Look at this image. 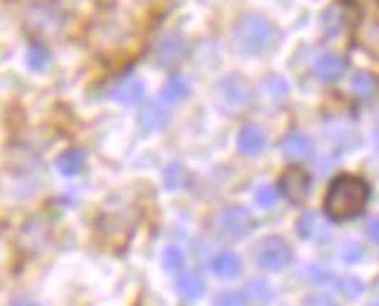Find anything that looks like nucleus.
Segmentation results:
<instances>
[{
  "label": "nucleus",
  "instance_id": "obj_18",
  "mask_svg": "<svg viewBox=\"0 0 379 306\" xmlns=\"http://www.w3.org/2000/svg\"><path fill=\"white\" fill-rule=\"evenodd\" d=\"M351 90H353V96H359V99H370V96L379 90V78L370 75V72H356L353 81H351Z\"/></svg>",
  "mask_w": 379,
  "mask_h": 306
},
{
  "label": "nucleus",
  "instance_id": "obj_20",
  "mask_svg": "<svg viewBox=\"0 0 379 306\" xmlns=\"http://www.w3.org/2000/svg\"><path fill=\"white\" fill-rule=\"evenodd\" d=\"M264 90H267L269 99L284 102V99L289 96V84H287L281 75H269V78H264Z\"/></svg>",
  "mask_w": 379,
  "mask_h": 306
},
{
  "label": "nucleus",
  "instance_id": "obj_28",
  "mask_svg": "<svg viewBox=\"0 0 379 306\" xmlns=\"http://www.w3.org/2000/svg\"><path fill=\"white\" fill-rule=\"evenodd\" d=\"M342 257H348V260H362V248H359L356 243H348V246H342Z\"/></svg>",
  "mask_w": 379,
  "mask_h": 306
},
{
  "label": "nucleus",
  "instance_id": "obj_11",
  "mask_svg": "<svg viewBox=\"0 0 379 306\" xmlns=\"http://www.w3.org/2000/svg\"><path fill=\"white\" fill-rule=\"evenodd\" d=\"M183 55V40L177 38V35H165V38H159L156 40V47H154V58L159 61V64H174L177 58Z\"/></svg>",
  "mask_w": 379,
  "mask_h": 306
},
{
  "label": "nucleus",
  "instance_id": "obj_3",
  "mask_svg": "<svg viewBox=\"0 0 379 306\" xmlns=\"http://www.w3.org/2000/svg\"><path fill=\"white\" fill-rule=\"evenodd\" d=\"M215 231L220 237H229V240H240L252 231V217L246 208L240 205H229L223 211L215 214Z\"/></svg>",
  "mask_w": 379,
  "mask_h": 306
},
{
  "label": "nucleus",
  "instance_id": "obj_30",
  "mask_svg": "<svg viewBox=\"0 0 379 306\" xmlns=\"http://www.w3.org/2000/svg\"><path fill=\"white\" fill-rule=\"evenodd\" d=\"M304 306H336V303L330 297H324V295H313V297H307Z\"/></svg>",
  "mask_w": 379,
  "mask_h": 306
},
{
  "label": "nucleus",
  "instance_id": "obj_31",
  "mask_svg": "<svg viewBox=\"0 0 379 306\" xmlns=\"http://www.w3.org/2000/svg\"><path fill=\"white\" fill-rule=\"evenodd\" d=\"M368 234H370V240L379 243V217H373V220L368 223Z\"/></svg>",
  "mask_w": 379,
  "mask_h": 306
},
{
  "label": "nucleus",
  "instance_id": "obj_16",
  "mask_svg": "<svg viewBox=\"0 0 379 306\" xmlns=\"http://www.w3.org/2000/svg\"><path fill=\"white\" fill-rule=\"evenodd\" d=\"M188 93H191L188 81L171 78V81H165V87H162V102H165V104H180V102L188 99Z\"/></svg>",
  "mask_w": 379,
  "mask_h": 306
},
{
  "label": "nucleus",
  "instance_id": "obj_9",
  "mask_svg": "<svg viewBox=\"0 0 379 306\" xmlns=\"http://www.w3.org/2000/svg\"><path fill=\"white\" fill-rule=\"evenodd\" d=\"M351 4L348 0H339V4H333L327 12H324V18H321V23H324V32L327 35H339V32H345L348 29V23H351Z\"/></svg>",
  "mask_w": 379,
  "mask_h": 306
},
{
  "label": "nucleus",
  "instance_id": "obj_19",
  "mask_svg": "<svg viewBox=\"0 0 379 306\" xmlns=\"http://www.w3.org/2000/svg\"><path fill=\"white\" fill-rule=\"evenodd\" d=\"M165 188H171V191H180V188H186V182H188V173H186V168L180 165V162H171L165 168Z\"/></svg>",
  "mask_w": 379,
  "mask_h": 306
},
{
  "label": "nucleus",
  "instance_id": "obj_7",
  "mask_svg": "<svg viewBox=\"0 0 379 306\" xmlns=\"http://www.w3.org/2000/svg\"><path fill=\"white\" fill-rule=\"evenodd\" d=\"M281 151H284V156L292 159V162H304V159L313 156V142H310L307 133H301V130H292V133H287Z\"/></svg>",
  "mask_w": 379,
  "mask_h": 306
},
{
  "label": "nucleus",
  "instance_id": "obj_14",
  "mask_svg": "<svg viewBox=\"0 0 379 306\" xmlns=\"http://www.w3.org/2000/svg\"><path fill=\"white\" fill-rule=\"evenodd\" d=\"M58 173L61 177H78V173L84 170V153L81 151H75V148H70V151H64L61 156H58Z\"/></svg>",
  "mask_w": 379,
  "mask_h": 306
},
{
  "label": "nucleus",
  "instance_id": "obj_23",
  "mask_svg": "<svg viewBox=\"0 0 379 306\" xmlns=\"http://www.w3.org/2000/svg\"><path fill=\"white\" fill-rule=\"evenodd\" d=\"M26 61H29L32 70H47V64H50V53H47V47L35 43V47L29 50V55H26Z\"/></svg>",
  "mask_w": 379,
  "mask_h": 306
},
{
  "label": "nucleus",
  "instance_id": "obj_1",
  "mask_svg": "<svg viewBox=\"0 0 379 306\" xmlns=\"http://www.w3.org/2000/svg\"><path fill=\"white\" fill-rule=\"evenodd\" d=\"M368 197H370V188L365 180L353 177V173H342V177H336L327 188L324 211L330 220H351V217L365 211Z\"/></svg>",
  "mask_w": 379,
  "mask_h": 306
},
{
  "label": "nucleus",
  "instance_id": "obj_21",
  "mask_svg": "<svg viewBox=\"0 0 379 306\" xmlns=\"http://www.w3.org/2000/svg\"><path fill=\"white\" fill-rule=\"evenodd\" d=\"M165 269L168 272H183V266H186V254H183V248H177V246H171L165 251Z\"/></svg>",
  "mask_w": 379,
  "mask_h": 306
},
{
  "label": "nucleus",
  "instance_id": "obj_17",
  "mask_svg": "<svg viewBox=\"0 0 379 306\" xmlns=\"http://www.w3.org/2000/svg\"><path fill=\"white\" fill-rule=\"evenodd\" d=\"M177 292H180L186 300H200V297L205 295V283H203L200 275H180Z\"/></svg>",
  "mask_w": 379,
  "mask_h": 306
},
{
  "label": "nucleus",
  "instance_id": "obj_26",
  "mask_svg": "<svg viewBox=\"0 0 379 306\" xmlns=\"http://www.w3.org/2000/svg\"><path fill=\"white\" fill-rule=\"evenodd\" d=\"M215 306H246V295L243 292H223L215 300Z\"/></svg>",
  "mask_w": 379,
  "mask_h": 306
},
{
  "label": "nucleus",
  "instance_id": "obj_5",
  "mask_svg": "<svg viewBox=\"0 0 379 306\" xmlns=\"http://www.w3.org/2000/svg\"><path fill=\"white\" fill-rule=\"evenodd\" d=\"M281 194L289 200V202H304V197L310 194V177L301 170V168H289L284 177H281Z\"/></svg>",
  "mask_w": 379,
  "mask_h": 306
},
{
  "label": "nucleus",
  "instance_id": "obj_4",
  "mask_svg": "<svg viewBox=\"0 0 379 306\" xmlns=\"http://www.w3.org/2000/svg\"><path fill=\"white\" fill-rule=\"evenodd\" d=\"M289 260H292V248L287 240L281 237H267L258 243V263L261 269L267 272H281L289 266Z\"/></svg>",
  "mask_w": 379,
  "mask_h": 306
},
{
  "label": "nucleus",
  "instance_id": "obj_10",
  "mask_svg": "<svg viewBox=\"0 0 379 306\" xmlns=\"http://www.w3.org/2000/svg\"><path fill=\"white\" fill-rule=\"evenodd\" d=\"M345 70H348V64H345V58H339V55H321V58L316 61V78L324 81V84L339 81V78L345 75Z\"/></svg>",
  "mask_w": 379,
  "mask_h": 306
},
{
  "label": "nucleus",
  "instance_id": "obj_22",
  "mask_svg": "<svg viewBox=\"0 0 379 306\" xmlns=\"http://www.w3.org/2000/svg\"><path fill=\"white\" fill-rule=\"evenodd\" d=\"M246 295H249L252 300H255V303H267V300L272 297V289H269L267 280H252L249 289H246Z\"/></svg>",
  "mask_w": 379,
  "mask_h": 306
},
{
  "label": "nucleus",
  "instance_id": "obj_8",
  "mask_svg": "<svg viewBox=\"0 0 379 306\" xmlns=\"http://www.w3.org/2000/svg\"><path fill=\"white\" fill-rule=\"evenodd\" d=\"M218 90H220L223 104H229V107H240V104L249 102V87H246V81H243L240 75H229V78H223Z\"/></svg>",
  "mask_w": 379,
  "mask_h": 306
},
{
  "label": "nucleus",
  "instance_id": "obj_13",
  "mask_svg": "<svg viewBox=\"0 0 379 306\" xmlns=\"http://www.w3.org/2000/svg\"><path fill=\"white\" fill-rule=\"evenodd\" d=\"M113 99L122 102V104H139L145 99V87H142V81L128 78V81H122L113 90Z\"/></svg>",
  "mask_w": 379,
  "mask_h": 306
},
{
  "label": "nucleus",
  "instance_id": "obj_24",
  "mask_svg": "<svg viewBox=\"0 0 379 306\" xmlns=\"http://www.w3.org/2000/svg\"><path fill=\"white\" fill-rule=\"evenodd\" d=\"M255 202H258V208H275V202H278V188H275V185H261V188L255 191Z\"/></svg>",
  "mask_w": 379,
  "mask_h": 306
},
{
  "label": "nucleus",
  "instance_id": "obj_15",
  "mask_svg": "<svg viewBox=\"0 0 379 306\" xmlns=\"http://www.w3.org/2000/svg\"><path fill=\"white\" fill-rule=\"evenodd\" d=\"M165 124H168V113H165L159 104L145 107L142 116H139V127L145 130V133H156V130H162Z\"/></svg>",
  "mask_w": 379,
  "mask_h": 306
},
{
  "label": "nucleus",
  "instance_id": "obj_25",
  "mask_svg": "<svg viewBox=\"0 0 379 306\" xmlns=\"http://www.w3.org/2000/svg\"><path fill=\"white\" fill-rule=\"evenodd\" d=\"M336 289H339L345 297H359L362 295V283L359 280H353V278H342V280H336Z\"/></svg>",
  "mask_w": 379,
  "mask_h": 306
},
{
  "label": "nucleus",
  "instance_id": "obj_6",
  "mask_svg": "<svg viewBox=\"0 0 379 306\" xmlns=\"http://www.w3.org/2000/svg\"><path fill=\"white\" fill-rule=\"evenodd\" d=\"M237 151L243 156H261L267 151V133L258 124H246L237 133Z\"/></svg>",
  "mask_w": 379,
  "mask_h": 306
},
{
  "label": "nucleus",
  "instance_id": "obj_2",
  "mask_svg": "<svg viewBox=\"0 0 379 306\" xmlns=\"http://www.w3.org/2000/svg\"><path fill=\"white\" fill-rule=\"evenodd\" d=\"M235 38H237V47L246 53V55H261L267 53L272 43L278 40V29L272 21H267L264 15L258 12H249L237 21V29H235Z\"/></svg>",
  "mask_w": 379,
  "mask_h": 306
},
{
  "label": "nucleus",
  "instance_id": "obj_29",
  "mask_svg": "<svg viewBox=\"0 0 379 306\" xmlns=\"http://www.w3.org/2000/svg\"><path fill=\"white\" fill-rule=\"evenodd\" d=\"M310 275H313L310 280H316V283H330V278H333L327 269H319V266H313V269H310Z\"/></svg>",
  "mask_w": 379,
  "mask_h": 306
},
{
  "label": "nucleus",
  "instance_id": "obj_27",
  "mask_svg": "<svg viewBox=\"0 0 379 306\" xmlns=\"http://www.w3.org/2000/svg\"><path fill=\"white\" fill-rule=\"evenodd\" d=\"M296 229H299V234H301V237H313V234H316V214H310V211H307V214H301V220H299V226H296Z\"/></svg>",
  "mask_w": 379,
  "mask_h": 306
},
{
  "label": "nucleus",
  "instance_id": "obj_32",
  "mask_svg": "<svg viewBox=\"0 0 379 306\" xmlns=\"http://www.w3.org/2000/svg\"><path fill=\"white\" fill-rule=\"evenodd\" d=\"M373 306H379V300H376V303H373Z\"/></svg>",
  "mask_w": 379,
  "mask_h": 306
},
{
  "label": "nucleus",
  "instance_id": "obj_12",
  "mask_svg": "<svg viewBox=\"0 0 379 306\" xmlns=\"http://www.w3.org/2000/svg\"><path fill=\"white\" fill-rule=\"evenodd\" d=\"M240 269H243V263H240V257H237L235 251H220V254L212 260V272H215L218 278H223V280L237 278Z\"/></svg>",
  "mask_w": 379,
  "mask_h": 306
}]
</instances>
